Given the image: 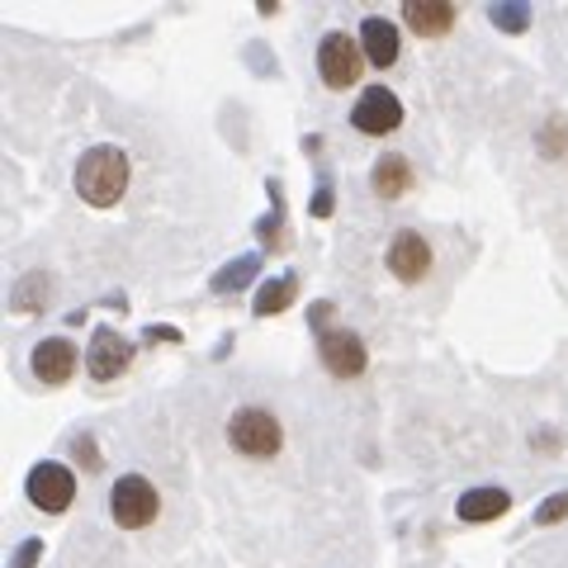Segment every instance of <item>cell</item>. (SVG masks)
I'll return each instance as SVG.
<instances>
[{
    "label": "cell",
    "instance_id": "cell-19",
    "mask_svg": "<svg viewBox=\"0 0 568 568\" xmlns=\"http://www.w3.org/2000/svg\"><path fill=\"white\" fill-rule=\"evenodd\" d=\"M564 517H568V493H549L536 507V526H559Z\"/></svg>",
    "mask_w": 568,
    "mask_h": 568
},
{
    "label": "cell",
    "instance_id": "cell-13",
    "mask_svg": "<svg viewBox=\"0 0 568 568\" xmlns=\"http://www.w3.org/2000/svg\"><path fill=\"white\" fill-rule=\"evenodd\" d=\"M511 507V497H507V488H469L465 497L455 503V511H459V521H469V526H484V521H497L503 511Z\"/></svg>",
    "mask_w": 568,
    "mask_h": 568
},
{
    "label": "cell",
    "instance_id": "cell-22",
    "mask_svg": "<svg viewBox=\"0 0 568 568\" xmlns=\"http://www.w3.org/2000/svg\"><path fill=\"white\" fill-rule=\"evenodd\" d=\"M71 450H77V459H81L85 469H100V455H95V440L91 436H77V446H71Z\"/></svg>",
    "mask_w": 568,
    "mask_h": 568
},
{
    "label": "cell",
    "instance_id": "cell-1",
    "mask_svg": "<svg viewBox=\"0 0 568 568\" xmlns=\"http://www.w3.org/2000/svg\"><path fill=\"white\" fill-rule=\"evenodd\" d=\"M129 190V152L114 142H100L77 162V194L91 209H114Z\"/></svg>",
    "mask_w": 568,
    "mask_h": 568
},
{
    "label": "cell",
    "instance_id": "cell-6",
    "mask_svg": "<svg viewBox=\"0 0 568 568\" xmlns=\"http://www.w3.org/2000/svg\"><path fill=\"white\" fill-rule=\"evenodd\" d=\"M317 355H323L327 375H336V379H355V375H365V365H369L365 342L346 327H327L317 336Z\"/></svg>",
    "mask_w": 568,
    "mask_h": 568
},
{
    "label": "cell",
    "instance_id": "cell-10",
    "mask_svg": "<svg viewBox=\"0 0 568 568\" xmlns=\"http://www.w3.org/2000/svg\"><path fill=\"white\" fill-rule=\"evenodd\" d=\"M29 369H33V379H39V384L62 388L71 375H77V346H71L67 336H48V342L33 346Z\"/></svg>",
    "mask_w": 568,
    "mask_h": 568
},
{
    "label": "cell",
    "instance_id": "cell-17",
    "mask_svg": "<svg viewBox=\"0 0 568 568\" xmlns=\"http://www.w3.org/2000/svg\"><path fill=\"white\" fill-rule=\"evenodd\" d=\"M43 298H48V275H43V271H33V275H24L20 284H14L10 308H14V313H39Z\"/></svg>",
    "mask_w": 568,
    "mask_h": 568
},
{
    "label": "cell",
    "instance_id": "cell-24",
    "mask_svg": "<svg viewBox=\"0 0 568 568\" xmlns=\"http://www.w3.org/2000/svg\"><path fill=\"white\" fill-rule=\"evenodd\" d=\"M142 342H181V332L175 327H148L142 332Z\"/></svg>",
    "mask_w": 568,
    "mask_h": 568
},
{
    "label": "cell",
    "instance_id": "cell-16",
    "mask_svg": "<svg viewBox=\"0 0 568 568\" xmlns=\"http://www.w3.org/2000/svg\"><path fill=\"white\" fill-rule=\"evenodd\" d=\"M256 271H261V256H237L209 280V290L213 294H237V290H246V284L256 280Z\"/></svg>",
    "mask_w": 568,
    "mask_h": 568
},
{
    "label": "cell",
    "instance_id": "cell-18",
    "mask_svg": "<svg viewBox=\"0 0 568 568\" xmlns=\"http://www.w3.org/2000/svg\"><path fill=\"white\" fill-rule=\"evenodd\" d=\"M488 20L497 29H507V33H526L530 29V6H521V0H511V6H493Z\"/></svg>",
    "mask_w": 568,
    "mask_h": 568
},
{
    "label": "cell",
    "instance_id": "cell-21",
    "mask_svg": "<svg viewBox=\"0 0 568 568\" xmlns=\"http://www.w3.org/2000/svg\"><path fill=\"white\" fill-rule=\"evenodd\" d=\"M43 559V540H24L20 549H14V559H10V568H33Z\"/></svg>",
    "mask_w": 568,
    "mask_h": 568
},
{
    "label": "cell",
    "instance_id": "cell-12",
    "mask_svg": "<svg viewBox=\"0 0 568 568\" xmlns=\"http://www.w3.org/2000/svg\"><path fill=\"white\" fill-rule=\"evenodd\" d=\"M403 24L422 33V39H440V33L455 29V6H446V0H413V6H403Z\"/></svg>",
    "mask_w": 568,
    "mask_h": 568
},
{
    "label": "cell",
    "instance_id": "cell-8",
    "mask_svg": "<svg viewBox=\"0 0 568 568\" xmlns=\"http://www.w3.org/2000/svg\"><path fill=\"white\" fill-rule=\"evenodd\" d=\"M129 365H133V342H123L114 327H95L91 346H85V369H91V379L110 384V379H119Z\"/></svg>",
    "mask_w": 568,
    "mask_h": 568
},
{
    "label": "cell",
    "instance_id": "cell-15",
    "mask_svg": "<svg viewBox=\"0 0 568 568\" xmlns=\"http://www.w3.org/2000/svg\"><path fill=\"white\" fill-rule=\"evenodd\" d=\"M298 298V280L294 275H280V280H265L256 290V317H275L284 313Z\"/></svg>",
    "mask_w": 568,
    "mask_h": 568
},
{
    "label": "cell",
    "instance_id": "cell-3",
    "mask_svg": "<svg viewBox=\"0 0 568 568\" xmlns=\"http://www.w3.org/2000/svg\"><path fill=\"white\" fill-rule=\"evenodd\" d=\"M156 511H162V493H156L142 474H123L119 484L110 488V517H114L123 530L152 526Z\"/></svg>",
    "mask_w": 568,
    "mask_h": 568
},
{
    "label": "cell",
    "instance_id": "cell-14",
    "mask_svg": "<svg viewBox=\"0 0 568 568\" xmlns=\"http://www.w3.org/2000/svg\"><path fill=\"white\" fill-rule=\"evenodd\" d=\"M369 185H375L379 200H403L407 190H413V166H407V156H379L375 171H369Z\"/></svg>",
    "mask_w": 568,
    "mask_h": 568
},
{
    "label": "cell",
    "instance_id": "cell-9",
    "mask_svg": "<svg viewBox=\"0 0 568 568\" xmlns=\"http://www.w3.org/2000/svg\"><path fill=\"white\" fill-rule=\"evenodd\" d=\"M388 271L403 284H422L432 275V246H426V237L413 233V227L394 233V242H388Z\"/></svg>",
    "mask_w": 568,
    "mask_h": 568
},
{
    "label": "cell",
    "instance_id": "cell-4",
    "mask_svg": "<svg viewBox=\"0 0 568 568\" xmlns=\"http://www.w3.org/2000/svg\"><path fill=\"white\" fill-rule=\"evenodd\" d=\"M317 71H323V85L332 91H351L365 71V48L351 39V33L332 29L323 43H317Z\"/></svg>",
    "mask_w": 568,
    "mask_h": 568
},
{
    "label": "cell",
    "instance_id": "cell-5",
    "mask_svg": "<svg viewBox=\"0 0 568 568\" xmlns=\"http://www.w3.org/2000/svg\"><path fill=\"white\" fill-rule=\"evenodd\" d=\"M24 497L39 511H48V517H58V511L71 507V497H77V478H71L67 465H33L29 478H24Z\"/></svg>",
    "mask_w": 568,
    "mask_h": 568
},
{
    "label": "cell",
    "instance_id": "cell-23",
    "mask_svg": "<svg viewBox=\"0 0 568 568\" xmlns=\"http://www.w3.org/2000/svg\"><path fill=\"white\" fill-rule=\"evenodd\" d=\"M308 317H313L317 336H323V332H327V323H332V304H327V298H323V304H313V308H308Z\"/></svg>",
    "mask_w": 568,
    "mask_h": 568
},
{
    "label": "cell",
    "instance_id": "cell-7",
    "mask_svg": "<svg viewBox=\"0 0 568 568\" xmlns=\"http://www.w3.org/2000/svg\"><path fill=\"white\" fill-rule=\"evenodd\" d=\"M351 123L365 138H384V133H394L398 123H403V104H398L394 91H384V85H369V91H361V100H355Z\"/></svg>",
    "mask_w": 568,
    "mask_h": 568
},
{
    "label": "cell",
    "instance_id": "cell-11",
    "mask_svg": "<svg viewBox=\"0 0 568 568\" xmlns=\"http://www.w3.org/2000/svg\"><path fill=\"white\" fill-rule=\"evenodd\" d=\"M361 48H365V62L375 67H394L398 62V24L384 20V14H369V20L361 24Z\"/></svg>",
    "mask_w": 568,
    "mask_h": 568
},
{
    "label": "cell",
    "instance_id": "cell-20",
    "mask_svg": "<svg viewBox=\"0 0 568 568\" xmlns=\"http://www.w3.org/2000/svg\"><path fill=\"white\" fill-rule=\"evenodd\" d=\"M313 219H332V175H317V194H313Z\"/></svg>",
    "mask_w": 568,
    "mask_h": 568
},
{
    "label": "cell",
    "instance_id": "cell-2",
    "mask_svg": "<svg viewBox=\"0 0 568 568\" xmlns=\"http://www.w3.org/2000/svg\"><path fill=\"white\" fill-rule=\"evenodd\" d=\"M227 440H233V450L246 459H271L284 446V426L275 413H265V407H237L233 422H227Z\"/></svg>",
    "mask_w": 568,
    "mask_h": 568
}]
</instances>
